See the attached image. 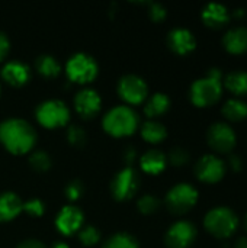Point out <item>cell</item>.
Wrapping results in <instances>:
<instances>
[{
  "instance_id": "obj_1",
  "label": "cell",
  "mask_w": 247,
  "mask_h": 248,
  "mask_svg": "<svg viewBox=\"0 0 247 248\" xmlns=\"http://www.w3.org/2000/svg\"><path fill=\"white\" fill-rule=\"evenodd\" d=\"M36 138L35 128L25 119L7 118L0 122V144L15 155L33 151Z\"/></svg>"
},
{
  "instance_id": "obj_2",
  "label": "cell",
  "mask_w": 247,
  "mask_h": 248,
  "mask_svg": "<svg viewBox=\"0 0 247 248\" xmlns=\"http://www.w3.org/2000/svg\"><path fill=\"white\" fill-rule=\"evenodd\" d=\"M223 71L213 67L202 78L192 83L189 89V99L197 108H210L215 105L223 96Z\"/></svg>"
},
{
  "instance_id": "obj_3",
  "label": "cell",
  "mask_w": 247,
  "mask_h": 248,
  "mask_svg": "<svg viewBox=\"0 0 247 248\" xmlns=\"http://www.w3.org/2000/svg\"><path fill=\"white\" fill-rule=\"evenodd\" d=\"M102 126L112 137H128L138 129L140 118L131 106L118 105L106 112L102 119Z\"/></svg>"
},
{
  "instance_id": "obj_4",
  "label": "cell",
  "mask_w": 247,
  "mask_h": 248,
  "mask_svg": "<svg viewBox=\"0 0 247 248\" xmlns=\"http://www.w3.org/2000/svg\"><path fill=\"white\" fill-rule=\"evenodd\" d=\"M205 230L215 238L226 240L234 235L239 228V218L236 212L227 206H217L207 212L204 218Z\"/></svg>"
},
{
  "instance_id": "obj_5",
  "label": "cell",
  "mask_w": 247,
  "mask_h": 248,
  "mask_svg": "<svg viewBox=\"0 0 247 248\" xmlns=\"http://www.w3.org/2000/svg\"><path fill=\"white\" fill-rule=\"evenodd\" d=\"M98 71V61L86 52H76L66 62V74L68 80L77 84H87L93 81Z\"/></svg>"
},
{
  "instance_id": "obj_6",
  "label": "cell",
  "mask_w": 247,
  "mask_h": 248,
  "mask_svg": "<svg viewBox=\"0 0 247 248\" xmlns=\"http://www.w3.org/2000/svg\"><path fill=\"white\" fill-rule=\"evenodd\" d=\"M35 116L39 125L48 129H55L68 125L70 109L60 99H48L38 105L35 109Z\"/></svg>"
},
{
  "instance_id": "obj_7",
  "label": "cell",
  "mask_w": 247,
  "mask_h": 248,
  "mask_svg": "<svg viewBox=\"0 0 247 248\" xmlns=\"http://www.w3.org/2000/svg\"><path fill=\"white\" fill-rule=\"evenodd\" d=\"M198 202V190L189 183L175 185L165 198L167 209L175 215H183L189 212Z\"/></svg>"
},
{
  "instance_id": "obj_8",
  "label": "cell",
  "mask_w": 247,
  "mask_h": 248,
  "mask_svg": "<svg viewBox=\"0 0 247 248\" xmlns=\"http://www.w3.org/2000/svg\"><path fill=\"white\" fill-rule=\"evenodd\" d=\"M138 187L140 176L131 166H125L124 169L116 171L111 180V193L114 199L119 202L134 198L138 192Z\"/></svg>"
},
{
  "instance_id": "obj_9",
  "label": "cell",
  "mask_w": 247,
  "mask_h": 248,
  "mask_svg": "<svg viewBox=\"0 0 247 248\" xmlns=\"http://www.w3.org/2000/svg\"><path fill=\"white\" fill-rule=\"evenodd\" d=\"M119 97L128 105H140L148 96V86L146 80L137 74H125L119 78L116 86Z\"/></svg>"
},
{
  "instance_id": "obj_10",
  "label": "cell",
  "mask_w": 247,
  "mask_h": 248,
  "mask_svg": "<svg viewBox=\"0 0 247 248\" xmlns=\"http://www.w3.org/2000/svg\"><path fill=\"white\" fill-rule=\"evenodd\" d=\"M207 142L218 154H230L237 142L234 129L224 122H215L208 128Z\"/></svg>"
},
{
  "instance_id": "obj_11",
  "label": "cell",
  "mask_w": 247,
  "mask_h": 248,
  "mask_svg": "<svg viewBox=\"0 0 247 248\" xmlns=\"http://www.w3.org/2000/svg\"><path fill=\"white\" fill-rule=\"evenodd\" d=\"M226 171H227L226 163L214 154L202 155L195 164L197 179L199 182L208 183V185H214V183L221 182L223 177L226 176Z\"/></svg>"
},
{
  "instance_id": "obj_12",
  "label": "cell",
  "mask_w": 247,
  "mask_h": 248,
  "mask_svg": "<svg viewBox=\"0 0 247 248\" xmlns=\"http://www.w3.org/2000/svg\"><path fill=\"white\" fill-rule=\"evenodd\" d=\"M197 227L189 221H178L166 231L165 244L167 248H189L197 240Z\"/></svg>"
},
{
  "instance_id": "obj_13",
  "label": "cell",
  "mask_w": 247,
  "mask_h": 248,
  "mask_svg": "<svg viewBox=\"0 0 247 248\" xmlns=\"http://www.w3.org/2000/svg\"><path fill=\"white\" fill-rule=\"evenodd\" d=\"M84 224V215L76 205H66L60 209L55 217V228L63 235H73L82 230Z\"/></svg>"
},
{
  "instance_id": "obj_14",
  "label": "cell",
  "mask_w": 247,
  "mask_h": 248,
  "mask_svg": "<svg viewBox=\"0 0 247 248\" xmlns=\"http://www.w3.org/2000/svg\"><path fill=\"white\" fill-rule=\"evenodd\" d=\"M74 109L83 119H90L96 116L102 108V99L99 93L93 89L84 87L79 90L74 96Z\"/></svg>"
},
{
  "instance_id": "obj_15",
  "label": "cell",
  "mask_w": 247,
  "mask_h": 248,
  "mask_svg": "<svg viewBox=\"0 0 247 248\" xmlns=\"http://www.w3.org/2000/svg\"><path fill=\"white\" fill-rule=\"evenodd\" d=\"M167 46L178 55H186L197 48L194 33L186 28H173L167 33Z\"/></svg>"
},
{
  "instance_id": "obj_16",
  "label": "cell",
  "mask_w": 247,
  "mask_h": 248,
  "mask_svg": "<svg viewBox=\"0 0 247 248\" xmlns=\"http://www.w3.org/2000/svg\"><path fill=\"white\" fill-rule=\"evenodd\" d=\"M0 76L3 81H6L7 84L13 87H22L31 80V68L23 61L12 60L3 65Z\"/></svg>"
},
{
  "instance_id": "obj_17",
  "label": "cell",
  "mask_w": 247,
  "mask_h": 248,
  "mask_svg": "<svg viewBox=\"0 0 247 248\" xmlns=\"http://www.w3.org/2000/svg\"><path fill=\"white\" fill-rule=\"evenodd\" d=\"M201 17L205 26L211 29H221L230 22V12L223 4L208 3L201 12Z\"/></svg>"
},
{
  "instance_id": "obj_18",
  "label": "cell",
  "mask_w": 247,
  "mask_h": 248,
  "mask_svg": "<svg viewBox=\"0 0 247 248\" xmlns=\"http://www.w3.org/2000/svg\"><path fill=\"white\" fill-rule=\"evenodd\" d=\"M223 46L233 55H242L247 52V28L236 26L229 29L223 36Z\"/></svg>"
},
{
  "instance_id": "obj_19",
  "label": "cell",
  "mask_w": 247,
  "mask_h": 248,
  "mask_svg": "<svg viewBox=\"0 0 247 248\" xmlns=\"http://www.w3.org/2000/svg\"><path fill=\"white\" fill-rule=\"evenodd\" d=\"M23 202L13 192L0 193V222H9L22 212Z\"/></svg>"
},
{
  "instance_id": "obj_20",
  "label": "cell",
  "mask_w": 247,
  "mask_h": 248,
  "mask_svg": "<svg viewBox=\"0 0 247 248\" xmlns=\"http://www.w3.org/2000/svg\"><path fill=\"white\" fill-rule=\"evenodd\" d=\"M140 166L147 174H160L167 166V157L160 150H148L141 155Z\"/></svg>"
},
{
  "instance_id": "obj_21",
  "label": "cell",
  "mask_w": 247,
  "mask_h": 248,
  "mask_svg": "<svg viewBox=\"0 0 247 248\" xmlns=\"http://www.w3.org/2000/svg\"><path fill=\"white\" fill-rule=\"evenodd\" d=\"M170 109V97L166 93L157 92L153 96L148 97V100L144 105V113L148 119L160 118Z\"/></svg>"
},
{
  "instance_id": "obj_22",
  "label": "cell",
  "mask_w": 247,
  "mask_h": 248,
  "mask_svg": "<svg viewBox=\"0 0 247 248\" xmlns=\"http://www.w3.org/2000/svg\"><path fill=\"white\" fill-rule=\"evenodd\" d=\"M223 87H226L231 94L236 97L247 96V71L245 70H234L230 71L223 78Z\"/></svg>"
},
{
  "instance_id": "obj_23",
  "label": "cell",
  "mask_w": 247,
  "mask_h": 248,
  "mask_svg": "<svg viewBox=\"0 0 247 248\" xmlns=\"http://www.w3.org/2000/svg\"><path fill=\"white\" fill-rule=\"evenodd\" d=\"M141 137L144 141L150 142V144H159L162 142L166 137H167V129L166 126L159 122V121H154V119H148L146 121L141 128Z\"/></svg>"
},
{
  "instance_id": "obj_24",
  "label": "cell",
  "mask_w": 247,
  "mask_h": 248,
  "mask_svg": "<svg viewBox=\"0 0 247 248\" xmlns=\"http://www.w3.org/2000/svg\"><path fill=\"white\" fill-rule=\"evenodd\" d=\"M223 116L231 122H240L247 118V103L239 97L229 99L221 109Z\"/></svg>"
},
{
  "instance_id": "obj_25",
  "label": "cell",
  "mask_w": 247,
  "mask_h": 248,
  "mask_svg": "<svg viewBox=\"0 0 247 248\" xmlns=\"http://www.w3.org/2000/svg\"><path fill=\"white\" fill-rule=\"evenodd\" d=\"M35 70L45 78H54L61 71V64L49 54H41L35 60Z\"/></svg>"
},
{
  "instance_id": "obj_26",
  "label": "cell",
  "mask_w": 247,
  "mask_h": 248,
  "mask_svg": "<svg viewBox=\"0 0 247 248\" xmlns=\"http://www.w3.org/2000/svg\"><path fill=\"white\" fill-rule=\"evenodd\" d=\"M102 248H140L137 238L128 232H116L111 235Z\"/></svg>"
},
{
  "instance_id": "obj_27",
  "label": "cell",
  "mask_w": 247,
  "mask_h": 248,
  "mask_svg": "<svg viewBox=\"0 0 247 248\" xmlns=\"http://www.w3.org/2000/svg\"><path fill=\"white\" fill-rule=\"evenodd\" d=\"M29 166L39 173H44L47 170L51 169L52 166V160L49 157L48 153H45L44 150H33L29 155Z\"/></svg>"
},
{
  "instance_id": "obj_28",
  "label": "cell",
  "mask_w": 247,
  "mask_h": 248,
  "mask_svg": "<svg viewBox=\"0 0 247 248\" xmlns=\"http://www.w3.org/2000/svg\"><path fill=\"white\" fill-rule=\"evenodd\" d=\"M77 234H79L80 243L83 246H86V247H93V246H96L100 241V232L93 225H84V227H82V230Z\"/></svg>"
},
{
  "instance_id": "obj_29",
  "label": "cell",
  "mask_w": 247,
  "mask_h": 248,
  "mask_svg": "<svg viewBox=\"0 0 247 248\" xmlns=\"http://www.w3.org/2000/svg\"><path fill=\"white\" fill-rule=\"evenodd\" d=\"M137 208L141 214L144 215H151L156 214L160 208V201L154 195H143L137 201Z\"/></svg>"
},
{
  "instance_id": "obj_30",
  "label": "cell",
  "mask_w": 247,
  "mask_h": 248,
  "mask_svg": "<svg viewBox=\"0 0 247 248\" xmlns=\"http://www.w3.org/2000/svg\"><path fill=\"white\" fill-rule=\"evenodd\" d=\"M67 141H68L70 145L80 148L87 142V134L79 125H68V128H67Z\"/></svg>"
},
{
  "instance_id": "obj_31",
  "label": "cell",
  "mask_w": 247,
  "mask_h": 248,
  "mask_svg": "<svg viewBox=\"0 0 247 248\" xmlns=\"http://www.w3.org/2000/svg\"><path fill=\"white\" fill-rule=\"evenodd\" d=\"M166 157H167V163H170V164L175 166V167L186 166V164L189 163V158H191L188 150H185V148H182V147H173V148L170 150L169 155H166Z\"/></svg>"
},
{
  "instance_id": "obj_32",
  "label": "cell",
  "mask_w": 247,
  "mask_h": 248,
  "mask_svg": "<svg viewBox=\"0 0 247 248\" xmlns=\"http://www.w3.org/2000/svg\"><path fill=\"white\" fill-rule=\"evenodd\" d=\"M84 193V185L83 182H80L79 179H73L70 180L66 187H64V195L70 202H76L82 198V195Z\"/></svg>"
},
{
  "instance_id": "obj_33",
  "label": "cell",
  "mask_w": 247,
  "mask_h": 248,
  "mask_svg": "<svg viewBox=\"0 0 247 248\" xmlns=\"http://www.w3.org/2000/svg\"><path fill=\"white\" fill-rule=\"evenodd\" d=\"M22 211L26 212L29 217L39 218L45 212V205H44V202L39 198H32V199H28L26 202H23Z\"/></svg>"
},
{
  "instance_id": "obj_34",
  "label": "cell",
  "mask_w": 247,
  "mask_h": 248,
  "mask_svg": "<svg viewBox=\"0 0 247 248\" xmlns=\"http://www.w3.org/2000/svg\"><path fill=\"white\" fill-rule=\"evenodd\" d=\"M148 16L153 22H162L167 16V10L162 3H148Z\"/></svg>"
},
{
  "instance_id": "obj_35",
  "label": "cell",
  "mask_w": 247,
  "mask_h": 248,
  "mask_svg": "<svg viewBox=\"0 0 247 248\" xmlns=\"http://www.w3.org/2000/svg\"><path fill=\"white\" fill-rule=\"evenodd\" d=\"M9 49H10V41H9L7 35L0 31V61H3L7 57Z\"/></svg>"
},
{
  "instance_id": "obj_36",
  "label": "cell",
  "mask_w": 247,
  "mask_h": 248,
  "mask_svg": "<svg viewBox=\"0 0 247 248\" xmlns=\"http://www.w3.org/2000/svg\"><path fill=\"white\" fill-rule=\"evenodd\" d=\"M229 167L234 173L242 171V169H243V160H242V157L237 155V154H230L229 155Z\"/></svg>"
},
{
  "instance_id": "obj_37",
  "label": "cell",
  "mask_w": 247,
  "mask_h": 248,
  "mask_svg": "<svg viewBox=\"0 0 247 248\" xmlns=\"http://www.w3.org/2000/svg\"><path fill=\"white\" fill-rule=\"evenodd\" d=\"M16 248H47L44 243H41L39 240H33V238H29V240H25L22 241Z\"/></svg>"
},
{
  "instance_id": "obj_38",
  "label": "cell",
  "mask_w": 247,
  "mask_h": 248,
  "mask_svg": "<svg viewBox=\"0 0 247 248\" xmlns=\"http://www.w3.org/2000/svg\"><path fill=\"white\" fill-rule=\"evenodd\" d=\"M135 157H137L135 148H134V147H127L125 151H124V161L127 163V166H131V164L134 163Z\"/></svg>"
},
{
  "instance_id": "obj_39",
  "label": "cell",
  "mask_w": 247,
  "mask_h": 248,
  "mask_svg": "<svg viewBox=\"0 0 247 248\" xmlns=\"http://www.w3.org/2000/svg\"><path fill=\"white\" fill-rule=\"evenodd\" d=\"M231 15H233L236 19H243V17L246 16V10H245V9H234V10L231 12Z\"/></svg>"
},
{
  "instance_id": "obj_40",
  "label": "cell",
  "mask_w": 247,
  "mask_h": 248,
  "mask_svg": "<svg viewBox=\"0 0 247 248\" xmlns=\"http://www.w3.org/2000/svg\"><path fill=\"white\" fill-rule=\"evenodd\" d=\"M234 248H247V237H242L236 241Z\"/></svg>"
},
{
  "instance_id": "obj_41",
  "label": "cell",
  "mask_w": 247,
  "mask_h": 248,
  "mask_svg": "<svg viewBox=\"0 0 247 248\" xmlns=\"http://www.w3.org/2000/svg\"><path fill=\"white\" fill-rule=\"evenodd\" d=\"M51 248H68V246L64 241H55V243H52Z\"/></svg>"
},
{
  "instance_id": "obj_42",
  "label": "cell",
  "mask_w": 247,
  "mask_h": 248,
  "mask_svg": "<svg viewBox=\"0 0 247 248\" xmlns=\"http://www.w3.org/2000/svg\"><path fill=\"white\" fill-rule=\"evenodd\" d=\"M245 228H246V231H247V214H246V217H245Z\"/></svg>"
},
{
  "instance_id": "obj_43",
  "label": "cell",
  "mask_w": 247,
  "mask_h": 248,
  "mask_svg": "<svg viewBox=\"0 0 247 248\" xmlns=\"http://www.w3.org/2000/svg\"><path fill=\"white\" fill-rule=\"evenodd\" d=\"M0 94H1V86H0Z\"/></svg>"
}]
</instances>
